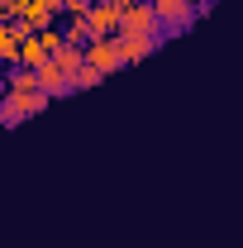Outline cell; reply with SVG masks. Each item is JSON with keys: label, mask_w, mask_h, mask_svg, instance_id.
Segmentation results:
<instances>
[{"label": "cell", "mask_w": 243, "mask_h": 248, "mask_svg": "<svg viewBox=\"0 0 243 248\" xmlns=\"http://www.w3.org/2000/svg\"><path fill=\"white\" fill-rule=\"evenodd\" d=\"M81 62L100 72V77H110V72H120V48H115V33L110 38H86V48H81Z\"/></svg>", "instance_id": "cell-3"}, {"label": "cell", "mask_w": 243, "mask_h": 248, "mask_svg": "<svg viewBox=\"0 0 243 248\" xmlns=\"http://www.w3.org/2000/svg\"><path fill=\"white\" fill-rule=\"evenodd\" d=\"M157 43H162V38H120V33H115V48H120V67L152 58V53H157Z\"/></svg>", "instance_id": "cell-7"}, {"label": "cell", "mask_w": 243, "mask_h": 248, "mask_svg": "<svg viewBox=\"0 0 243 248\" xmlns=\"http://www.w3.org/2000/svg\"><path fill=\"white\" fill-rule=\"evenodd\" d=\"M62 43H67V48H86V38H91V33H86V24H81V19H72V15H67V24H62Z\"/></svg>", "instance_id": "cell-10"}, {"label": "cell", "mask_w": 243, "mask_h": 248, "mask_svg": "<svg viewBox=\"0 0 243 248\" xmlns=\"http://www.w3.org/2000/svg\"><path fill=\"white\" fill-rule=\"evenodd\" d=\"M10 19H15V10H10V5L0 0V24H10Z\"/></svg>", "instance_id": "cell-14"}, {"label": "cell", "mask_w": 243, "mask_h": 248, "mask_svg": "<svg viewBox=\"0 0 243 248\" xmlns=\"http://www.w3.org/2000/svg\"><path fill=\"white\" fill-rule=\"evenodd\" d=\"M81 24L91 38H110V33L120 29V5H110V0H91V10L81 15Z\"/></svg>", "instance_id": "cell-5"}, {"label": "cell", "mask_w": 243, "mask_h": 248, "mask_svg": "<svg viewBox=\"0 0 243 248\" xmlns=\"http://www.w3.org/2000/svg\"><path fill=\"white\" fill-rule=\"evenodd\" d=\"M5 5H10V10H15V5H24V0H5Z\"/></svg>", "instance_id": "cell-16"}, {"label": "cell", "mask_w": 243, "mask_h": 248, "mask_svg": "<svg viewBox=\"0 0 243 248\" xmlns=\"http://www.w3.org/2000/svg\"><path fill=\"white\" fill-rule=\"evenodd\" d=\"M19 38H24V29L10 19V24H0V62H10L15 67V58H19Z\"/></svg>", "instance_id": "cell-8"}, {"label": "cell", "mask_w": 243, "mask_h": 248, "mask_svg": "<svg viewBox=\"0 0 243 248\" xmlns=\"http://www.w3.org/2000/svg\"><path fill=\"white\" fill-rule=\"evenodd\" d=\"M0 91H19V95H29V91H38V77H33L29 67H10V77L0 81Z\"/></svg>", "instance_id": "cell-9"}, {"label": "cell", "mask_w": 243, "mask_h": 248, "mask_svg": "<svg viewBox=\"0 0 243 248\" xmlns=\"http://www.w3.org/2000/svg\"><path fill=\"white\" fill-rule=\"evenodd\" d=\"M152 15H157V24L167 33H182L191 19H196V0H148Z\"/></svg>", "instance_id": "cell-4"}, {"label": "cell", "mask_w": 243, "mask_h": 248, "mask_svg": "<svg viewBox=\"0 0 243 248\" xmlns=\"http://www.w3.org/2000/svg\"><path fill=\"white\" fill-rule=\"evenodd\" d=\"M33 77H38V91L48 95V100H53V95H72V86H67V77L58 72V62H53V58L38 62V67H33Z\"/></svg>", "instance_id": "cell-6"}, {"label": "cell", "mask_w": 243, "mask_h": 248, "mask_svg": "<svg viewBox=\"0 0 243 248\" xmlns=\"http://www.w3.org/2000/svg\"><path fill=\"white\" fill-rule=\"evenodd\" d=\"M43 5H48V10H53V15H62V0H43Z\"/></svg>", "instance_id": "cell-15"}, {"label": "cell", "mask_w": 243, "mask_h": 248, "mask_svg": "<svg viewBox=\"0 0 243 248\" xmlns=\"http://www.w3.org/2000/svg\"><path fill=\"white\" fill-rule=\"evenodd\" d=\"M53 62H58V72H62V77L72 81V72L81 67V48H67V43H62L58 53H53Z\"/></svg>", "instance_id": "cell-11"}, {"label": "cell", "mask_w": 243, "mask_h": 248, "mask_svg": "<svg viewBox=\"0 0 243 248\" xmlns=\"http://www.w3.org/2000/svg\"><path fill=\"white\" fill-rule=\"evenodd\" d=\"M91 10V0H62V15H72V19H81Z\"/></svg>", "instance_id": "cell-13"}, {"label": "cell", "mask_w": 243, "mask_h": 248, "mask_svg": "<svg viewBox=\"0 0 243 248\" xmlns=\"http://www.w3.org/2000/svg\"><path fill=\"white\" fill-rule=\"evenodd\" d=\"M100 81H105V77H100V72H91V67L81 62V67L72 72V81H67V86H72V91H91V86H100Z\"/></svg>", "instance_id": "cell-12"}, {"label": "cell", "mask_w": 243, "mask_h": 248, "mask_svg": "<svg viewBox=\"0 0 243 248\" xmlns=\"http://www.w3.org/2000/svg\"><path fill=\"white\" fill-rule=\"evenodd\" d=\"M48 110V95L43 91H29V95H19V91H0V124H24L33 120V115H43Z\"/></svg>", "instance_id": "cell-2"}, {"label": "cell", "mask_w": 243, "mask_h": 248, "mask_svg": "<svg viewBox=\"0 0 243 248\" xmlns=\"http://www.w3.org/2000/svg\"><path fill=\"white\" fill-rule=\"evenodd\" d=\"M120 38H162V24L152 15L148 0H129V10H120Z\"/></svg>", "instance_id": "cell-1"}]
</instances>
